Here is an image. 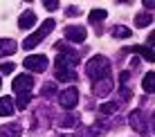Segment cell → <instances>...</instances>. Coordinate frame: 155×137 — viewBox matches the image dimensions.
Instances as JSON below:
<instances>
[{
  "instance_id": "1",
  "label": "cell",
  "mask_w": 155,
  "mask_h": 137,
  "mask_svg": "<svg viewBox=\"0 0 155 137\" xmlns=\"http://www.w3.org/2000/svg\"><path fill=\"white\" fill-rule=\"evenodd\" d=\"M85 72L92 81H99V79H106L110 77V61L106 56H92L85 65Z\"/></svg>"
},
{
  "instance_id": "2",
  "label": "cell",
  "mask_w": 155,
  "mask_h": 137,
  "mask_svg": "<svg viewBox=\"0 0 155 137\" xmlns=\"http://www.w3.org/2000/svg\"><path fill=\"white\" fill-rule=\"evenodd\" d=\"M54 27H56V23H54V18H47V20H45V23H43V25H41V27H38V29H36V31H34V34H31V36H27V38H25V41H23V45H20V47H23V50H34V47H36V45H38V43H41V41H43V38H45V36H47V34H50V31H52V29H54Z\"/></svg>"
},
{
  "instance_id": "3",
  "label": "cell",
  "mask_w": 155,
  "mask_h": 137,
  "mask_svg": "<svg viewBox=\"0 0 155 137\" xmlns=\"http://www.w3.org/2000/svg\"><path fill=\"white\" fill-rule=\"evenodd\" d=\"M54 77L58 81H77V72L70 63H65L63 59H56L54 63Z\"/></svg>"
},
{
  "instance_id": "4",
  "label": "cell",
  "mask_w": 155,
  "mask_h": 137,
  "mask_svg": "<svg viewBox=\"0 0 155 137\" xmlns=\"http://www.w3.org/2000/svg\"><path fill=\"white\" fill-rule=\"evenodd\" d=\"M128 124L133 126V130L140 135H146L148 133V122H146V115H144V110H133L130 115H128Z\"/></svg>"
},
{
  "instance_id": "5",
  "label": "cell",
  "mask_w": 155,
  "mask_h": 137,
  "mask_svg": "<svg viewBox=\"0 0 155 137\" xmlns=\"http://www.w3.org/2000/svg\"><path fill=\"white\" fill-rule=\"evenodd\" d=\"M58 103H61V108H65V110H72L74 106L79 103V90L77 88H65L61 94H58Z\"/></svg>"
},
{
  "instance_id": "6",
  "label": "cell",
  "mask_w": 155,
  "mask_h": 137,
  "mask_svg": "<svg viewBox=\"0 0 155 137\" xmlns=\"http://www.w3.org/2000/svg\"><path fill=\"white\" fill-rule=\"evenodd\" d=\"M47 56H43V54H36V56H27V59L23 61V65H25V70H29V72H45L47 70Z\"/></svg>"
},
{
  "instance_id": "7",
  "label": "cell",
  "mask_w": 155,
  "mask_h": 137,
  "mask_svg": "<svg viewBox=\"0 0 155 137\" xmlns=\"http://www.w3.org/2000/svg\"><path fill=\"white\" fill-rule=\"evenodd\" d=\"M12 88H14V92H18V94L31 92V88H34V77H29V74H18V77L14 79Z\"/></svg>"
},
{
  "instance_id": "8",
  "label": "cell",
  "mask_w": 155,
  "mask_h": 137,
  "mask_svg": "<svg viewBox=\"0 0 155 137\" xmlns=\"http://www.w3.org/2000/svg\"><path fill=\"white\" fill-rule=\"evenodd\" d=\"M113 88H115V83H113V79H110V77L99 79V81L92 83V92L97 94V97H108V94L113 92Z\"/></svg>"
},
{
  "instance_id": "9",
  "label": "cell",
  "mask_w": 155,
  "mask_h": 137,
  "mask_svg": "<svg viewBox=\"0 0 155 137\" xmlns=\"http://www.w3.org/2000/svg\"><path fill=\"white\" fill-rule=\"evenodd\" d=\"M58 128H72V126L79 124V115L74 113H65V115H54V119H52Z\"/></svg>"
},
{
  "instance_id": "10",
  "label": "cell",
  "mask_w": 155,
  "mask_h": 137,
  "mask_svg": "<svg viewBox=\"0 0 155 137\" xmlns=\"http://www.w3.org/2000/svg\"><path fill=\"white\" fill-rule=\"evenodd\" d=\"M65 38H70L72 43H83V41L88 38V31H85V27L70 25V27H65Z\"/></svg>"
},
{
  "instance_id": "11",
  "label": "cell",
  "mask_w": 155,
  "mask_h": 137,
  "mask_svg": "<svg viewBox=\"0 0 155 137\" xmlns=\"http://www.w3.org/2000/svg\"><path fill=\"white\" fill-rule=\"evenodd\" d=\"M34 25H36V14L31 11V9H25V11L20 14V18H18V27L29 29V27H34Z\"/></svg>"
},
{
  "instance_id": "12",
  "label": "cell",
  "mask_w": 155,
  "mask_h": 137,
  "mask_svg": "<svg viewBox=\"0 0 155 137\" xmlns=\"http://www.w3.org/2000/svg\"><path fill=\"white\" fill-rule=\"evenodd\" d=\"M18 50V43L12 38H0V56H12Z\"/></svg>"
},
{
  "instance_id": "13",
  "label": "cell",
  "mask_w": 155,
  "mask_h": 137,
  "mask_svg": "<svg viewBox=\"0 0 155 137\" xmlns=\"http://www.w3.org/2000/svg\"><path fill=\"white\" fill-rule=\"evenodd\" d=\"M20 133H23V126L20 124H7V126H2L0 128V137H18Z\"/></svg>"
},
{
  "instance_id": "14",
  "label": "cell",
  "mask_w": 155,
  "mask_h": 137,
  "mask_svg": "<svg viewBox=\"0 0 155 137\" xmlns=\"http://www.w3.org/2000/svg\"><path fill=\"white\" fill-rule=\"evenodd\" d=\"M16 103L12 97H0V117H9V115L14 113Z\"/></svg>"
},
{
  "instance_id": "15",
  "label": "cell",
  "mask_w": 155,
  "mask_h": 137,
  "mask_svg": "<svg viewBox=\"0 0 155 137\" xmlns=\"http://www.w3.org/2000/svg\"><path fill=\"white\" fill-rule=\"evenodd\" d=\"M142 88H144V92H155V72H148V74H144L142 79Z\"/></svg>"
},
{
  "instance_id": "16",
  "label": "cell",
  "mask_w": 155,
  "mask_h": 137,
  "mask_svg": "<svg viewBox=\"0 0 155 137\" xmlns=\"http://www.w3.org/2000/svg\"><path fill=\"white\" fill-rule=\"evenodd\" d=\"M133 52L142 54V56H144V59H146L148 63H153V61H155V54L151 52V47H146V45H135V47H133Z\"/></svg>"
},
{
  "instance_id": "17",
  "label": "cell",
  "mask_w": 155,
  "mask_h": 137,
  "mask_svg": "<svg viewBox=\"0 0 155 137\" xmlns=\"http://www.w3.org/2000/svg\"><path fill=\"white\" fill-rule=\"evenodd\" d=\"M104 18H108V9H92L90 16H88L90 23H99V20H104Z\"/></svg>"
},
{
  "instance_id": "18",
  "label": "cell",
  "mask_w": 155,
  "mask_h": 137,
  "mask_svg": "<svg viewBox=\"0 0 155 137\" xmlns=\"http://www.w3.org/2000/svg\"><path fill=\"white\" fill-rule=\"evenodd\" d=\"M133 31L124 27V25H117V27H113V38H130Z\"/></svg>"
},
{
  "instance_id": "19",
  "label": "cell",
  "mask_w": 155,
  "mask_h": 137,
  "mask_svg": "<svg viewBox=\"0 0 155 137\" xmlns=\"http://www.w3.org/2000/svg\"><path fill=\"white\" fill-rule=\"evenodd\" d=\"M117 108H119V103H115V101H106V103H101V106H99V113H101V115H115V113H117Z\"/></svg>"
},
{
  "instance_id": "20",
  "label": "cell",
  "mask_w": 155,
  "mask_h": 137,
  "mask_svg": "<svg viewBox=\"0 0 155 137\" xmlns=\"http://www.w3.org/2000/svg\"><path fill=\"white\" fill-rule=\"evenodd\" d=\"M151 20H153V16L151 14H137L135 16V25H137V27H146V25H151Z\"/></svg>"
},
{
  "instance_id": "21",
  "label": "cell",
  "mask_w": 155,
  "mask_h": 137,
  "mask_svg": "<svg viewBox=\"0 0 155 137\" xmlns=\"http://www.w3.org/2000/svg\"><path fill=\"white\" fill-rule=\"evenodd\" d=\"M41 94H43V97H54V94H56V81H47L45 86H43Z\"/></svg>"
},
{
  "instance_id": "22",
  "label": "cell",
  "mask_w": 155,
  "mask_h": 137,
  "mask_svg": "<svg viewBox=\"0 0 155 137\" xmlns=\"http://www.w3.org/2000/svg\"><path fill=\"white\" fill-rule=\"evenodd\" d=\"M31 101V92H25V94H18V101H16V106H18V110L27 108Z\"/></svg>"
},
{
  "instance_id": "23",
  "label": "cell",
  "mask_w": 155,
  "mask_h": 137,
  "mask_svg": "<svg viewBox=\"0 0 155 137\" xmlns=\"http://www.w3.org/2000/svg\"><path fill=\"white\" fill-rule=\"evenodd\" d=\"M14 70H16V63H12V61H7V63L0 65V74H12Z\"/></svg>"
},
{
  "instance_id": "24",
  "label": "cell",
  "mask_w": 155,
  "mask_h": 137,
  "mask_svg": "<svg viewBox=\"0 0 155 137\" xmlns=\"http://www.w3.org/2000/svg\"><path fill=\"white\" fill-rule=\"evenodd\" d=\"M119 97H121V101H130V97H133L130 88H128V86H121V90H119Z\"/></svg>"
},
{
  "instance_id": "25",
  "label": "cell",
  "mask_w": 155,
  "mask_h": 137,
  "mask_svg": "<svg viewBox=\"0 0 155 137\" xmlns=\"http://www.w3.org/2000/svg\"><path fill=\"white\" fill-rule=\"evenodd\" d=\"M128 79H130V72H128V70H121V72H119V81H121V86H126Z\"/></svg>"
},
{
  "instance_id": "26",
  "label": "cell",
  "mask_w": 155,
  "mask_h": 137,
  "mask_svg": "<svg viewBox=\"0 0 155 137\" xmlns=\"http://www.w3.org/2000/svg\"><path fill=\"white\" fill-rule=\"evenodd\" d=\"M153 45H155V29L148 34V38H146V47H153Z\"/></svg>"
},
{
  "instance_id": "27",
  "label": "cell",
  "mask_w": 155,
  "mask_h": 137,
  "mask_svg": "<svg viewBox=\"0 0 155 137\" xmlns=\"http://www.w3.org/2000/svg\"><path fill=\"white\" fill-rule=\"evenodd\" d=\"M43 5H45V7L50 9V11H54V9L58 7V2H56V0H54V2H52V0H45V2H43Z\"/></svg>"
},
{
  "instance_id": "28",
  "label": "cell",
  "mask_w": 155,
  "mask_h": 137,
  "mask_svg": "<svg viewBox=\"0 0 155 137\" xmlns=\"http://www.w3.org/2000/svg\"><path fill=\"white\" fill-rule=\"evenodd\" d=\"M65 14H68V16H79L81 11H79V7H70V9L65 11Z\"/></svg>"
},
{
  "instance_id": "29",
  "label": "cell",
  "mask_w": 155,
  "mask_h": 137,
  "mask_svg": "<svg viewBox=\"0 0 155 137\" xmlns=\"http://www.w3.org/2000/svg\"><path fill=\"white\" fill-rule=\"evenodd\" d=\"M144 7H146V9H155V0H146V2H144Z\"/></svg>"
},
{
  "instance_id": "30",
  "label": "cell",
  "mask_w": 155,
  "mask_h": 137,
  "mask_svg": "<svg viewBox=\"0 0 155 137\" xmlns=\"http://www.w3.org/2000/svg\"><path fill=\"white\" fill-rule=\"evenodd\" d=\"M151 130L155 133V113H153V117H151Z\"/></svg>"
},
{
  "instance_id": "31",
  "label": "cell",
  "mask_w": 155,
  "mask_h": 137,
  "mask_svg": "<svg viewBox=\"0 0 155 137\" xmlns=\"http://www.w3.org/2000/svg\"><path fill=\"white\" fill-rule=\"evenodd\" d=\"M0 86H2V81H0Z\"/></svg>"
}]
</instances>
